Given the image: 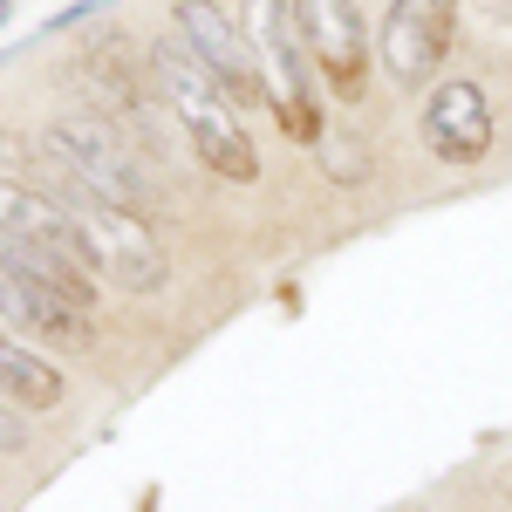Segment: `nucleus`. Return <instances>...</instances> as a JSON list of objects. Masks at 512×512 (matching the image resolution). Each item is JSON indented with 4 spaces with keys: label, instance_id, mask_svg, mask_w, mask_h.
I'll list each match as a JSON object with an SVG mask.
<instances>
[{
    "label": "nucleus",
    "instance_id": "f257e3e1",
    "mask_svg": "<svg viewBox=\"0 0 512 512\" xmlns=\"http://www.w3.org/2000/svg\"><path fill=\"white\" fill-rule=\"evenodd\" d=\"M144 69H151L158 103L171 110V123H178V137L192 144V158L205 164L212 178H226V185H253V178H260V151H253L246 110L219 89V76H212V69H205L178 35L151 41Z\"/></svg>",
    "mask_w": 512,
    "mask_h": 512
},
{
    "label": "nucleus",
    "instance_id": "f03ea898",
    "mask_svg": "<svg viewBox=\"0 0 512 512\" xmlns=\"http://www.w3.org/2000/svg\"><path fill=\"white\" fill-rule=\"evenodd\" d=\"M41 192L69 212L82 267L103 280V287H117V294H158L164 280H171V260H164V246L151 239V219H137V212H123L110 198L82 192L76 178H62L55 164H48V185Z\"/></svg>",
    "mask_w": 512,
    "mask_h": 512
},
{
    "label": "nucleus",
    "instance_id": "7ed1b4c3",
    "mask_svg": "<svg viewBox=\"0 0 512 512\" xmlns=\"http://www.w3.org/2000/svg\"><path fill=\"white\" fill-rule=\"evenodd\" d=\"M239 35L253 48V69L267 89V110L294 144H321L328 110H321V76L301 48V28L287 14V0H239Z\"/></svg>",
    "mask_w": 512,
    "mask_h": 512
},
{
    "label": "nucleus",
    "instance_id": "20e7f679",
    "mask_svg": "<svg viewBox=\"0 0 512 512\" xmlns=\"http://www.w3.org/2000/svg\"><path fill=\"white\" fill-rule=\"evenodd\" d=\"M41 164H55L62 178H76L82 192L110 198L123 212L151 219L158 212V178L144 171V158L130 151L117 117H96V110H76V117H55L48 144H41Z\"/></svg>",
    "mask_w": 512,
    "mask_h": 512
},
{
    "label": "nucleus",
    "instance_id": "39448f33",
    "mask_svg": "<svg viewBox=\"0 0 512 512\" xmlns=\"http://www.w3.org/2000/svg\"><path fill=\"white\" fill-rule=\"evenodd\" d=\"M287 14L301 28V48L315 62L321 89L355 110L369 96V76H376V41L362 28V7L355 0H287Z\"/></svg>",
    "mask_w": 512,
    "mask_h": 512
},
{
    "label": "nucleus",
    "instance_id": "423d86ee",
    "mask_svg": "<svg viewBox=\"0 0 512 512\" xmlns=\"http://www.w3.org/2000/svg\"><path fill=\"white\" fill-rule=\"evenodd\" d=\"M451 28H458V0H390L383 41H376L383 76L396 89H431L437 62L451 55Z\"/></svg>",
    "mask_w": 512,
    "mask_h": 512
},
{
    "label": "nucleus",
    "instance_id": "0eeeda50",
    "mask_svg": "<svg viewBox=\"0 0 512 512\" xmlns=\"http://www.w3.org/2000/svg\"><path fill=\"white\" fill-rule=\"evenodd\" d=\"M171 35L219 76V89L233 96L239 110H267V89H260V69H253V48H246L239 21L219 7V0H178V7H171Z\"/></svg>",
    "mask_w": 512,
    "mask_h": 512
},
{
    "label": "nucleus",
    "instance_id": "6e6552de",
    "mask_svg": "<svg viewBox=\"0 0 512 512\" xmlns=\"http://www.w3.org/2000/svg\"><path fill=\"white\" fill-rule=\"evenodd\" d=\"M0 321H14L21 335H41V342H62V349H89L96 342V328H89V308H76L69 294H55L48 280L21 260V253H7L0 246Z\"/></svg>",
    "mask_w": 512,
    "mask_h": 512
},
{
    "label": "nucleus",
    "instance_id": "1a4fd4ad",
    "mask_svg": "<svg viewBox=\"0 0 512 512\" xmlns=\"http://www.w3.org/2000/svg\"><path fill=\"white\" fill-rule=\"evenodd\" d=\"M424 144L444 164H478L492 151V96L472 76H451L424 96Z\"/></svg>",
    "mask_w": 512,
    "mask_h": 512
},
{
    "label": "nucleus",
    "instance_id": "9d476101",
    "mask_svg": "<svg viewBox=\"0 0 512 512\" xmlns=\"http://www.w3.org/2000/svg\"><path fill=\"white\" fill-rule=\"evenodd\" d=\"M0 396L7 403H21V410H55L69 383H62V369L55 362H41L28 342H14V335H0Z\"/></svg>",
    "mask_w": 512,
    "mask_h": 512
},
{
    "label": "nucleus",
    "instance_id": "9b49d317",
    "mask_svg": "<svg viewBox=\"0 0 512 512\" xmlns=\"http://www.w3.org/2000/svg\"><path fill=\"white\" fill-rule=\"evenodd\" d=\"M103 7H110V0H69V7H62V14H48L41 28H28L21 41H7V48H0V62H21V55H28L35 41H55V35H69V28H82V21H96Z\"/></svg>",
    "mask_w": 512,
    "mask_h": 512
},
{
    "label": "nucleus",
    "instance_id": "f8f14e48",
    "mask_svg": "<svg viewBox=\"0 0 512 512\" xmlns=\"http://www.w3.org/2000/svg\"><path fill=\"white\" fill-rule=\"evenodd\" d=\"M315 151H321V158H342V164H328V171H335L342 185H355V178L369 171V151H362V144H335V130H321V144H315Z\"/></svg>",
    "mask_w": 512,
    "mask_h": 512
},
{
    "label": "nucleus",
    "instance_id": "ddd939ff",
    "mask_svg": "<svg viewBox=\"0 0 512 512\" xmlns=\"http://www.w3.org/2000/svg\"><path fill=\"white\" fill-rule=\"evenodd\" d=\"M28 451V410L0 396V458H21Z\"/></svg>",
    "mask_w": 512,
    "mask_h": 512
},
{
    "label": "nucleus",
    "instance_id": "4468645a",
    "mask_svg": "<svg viewBox=\"0 0 512 512\" xmlns=\"http://www.w3.org/2000/svg\"><path fill=\"white\" fill-rule=\"evenodd\" d=\"M472 7L485 28H512V0H472Z\"/></svg>",
    "mask_w": 512,
    "mask_h": 512
},
{
    "label": "nucleus",
    "instance_id": "2eb2a0df",
    "mask_svg": "<svg viewBox=\"0 0 512 512\" xmlns=\"http://www.w3.org/2000/svg\"><path fill=\"white\" fill-rule=\"evenodd\" d=\"M7 21H14V0H0V28H7Z\"/></svg>",
    "mask_w": 512,
    "mask_h": 512
}]
</instances>
